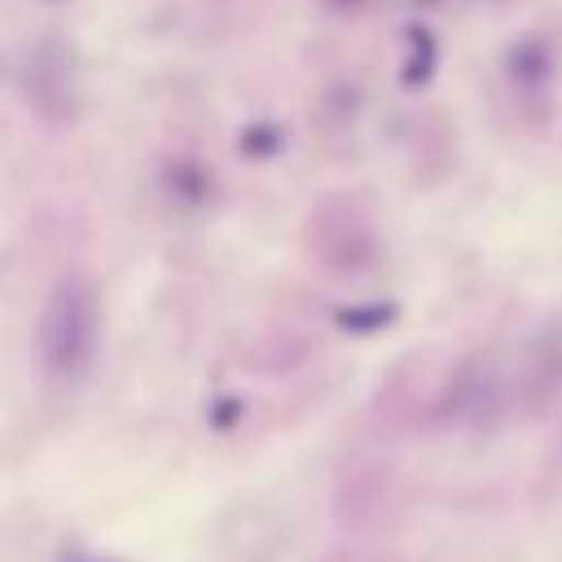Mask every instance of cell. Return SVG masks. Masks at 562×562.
Masks as SVG:
<instances>
[{
  "label": "cell",
  "instance_id": "cell-1",
  "mask_svg": "<svg viewBox=\"0 0 562 562\" xmlns=\"http://www.w3.org/2000/svg\"><path fill=\"white\" fill-rule=\"evenodd\" d=\"M97 325H101V312H97L92 285H83L79 277H66L48 294V307L40 316V356L48 373L57 378L79 373L97 351Z\"/></svg>",
  "mask_w": 562,
  "mask_h": 562
}]
</instances>
